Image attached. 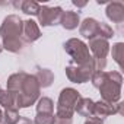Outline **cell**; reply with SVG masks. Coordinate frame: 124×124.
<instances>
[{
	"mask_svg": "<svg viewBox=\"0 0 124 124\" xmlns=\"http://www.w3.org/2000/svg\"><path fill=\"white\" fill-rule=\"evenodd\" d=\"M0 91H2V88H0Z\"/></svg>",
	"mask_w": 124,
	"mask_h": 124,
	"instance_id": "30",
	"label": "cell"
},
{
	"mask_svg": "<svg viewBox=\"0 0 124 124\" xmlns=\"http://www.w3.org/2000/svg\"><path fill=\"white\" fill-rule=\"evenodd\" d=\"M99 23L96 19L93 18H86L80 25H79V32L83 38H88V39H92L95 37L99 35Z\"/></svg>",
	"mask_w": 124,
	"mask_h": 124,
	"instance_id": "11",
	"label": "cell"
},
{
	"mask_svg": "<svg viewBox=\"0 0 124 124\" xmlns=\"http://www.w3.org/2000/svg\"><path fill=\"white\" fill-rule=\"evenodd\" d=\"M60 25L63 26L64 29H67V31L76 29V28L80 25L79 13H76V12H73V10H66V12H63L61 19H60Z\"/></svg>",
	"mask_w": 124,
	"mask_h": 124,
	"instance_id": "13",
	"label": "cell"
},
{
	"mask_svg": "<svg viewBox=\"0 0 124 124\" xmlns=\"http://www.w3.org/2000/svg\"><path fill=\"white\" fill-rule=\"evenodd\" d=\"M104 79H105V70H98V72H95V73L92 75L91 82H92V85H93L95 88H99V86L102 85Z\"/></svg>",
	"mask_w": 124,
	"mask_h": 124,
	"instance_id": "23",
	"label": "cell"
},
{
	"mask_svg": "<svg viewBox=\"0 0 124 124\" xmlns=\"http://www.w3.org/2000/svg\"><path fill=\"white\" fill-rule=\"evenodd\" d=\"M21 37L25 42H35L39 37H41V29L38 26V23L32 19L28 21H22V32Z\"/></svg>",
	"mask_w": 124,
	"mask_h": 124,
	"instance_id": "10",
	"label": "cell"
},
{
	"mask_svg": "<svg viewBox=\"0 0 124 124\" xmlns=\"http://www.w3.org/2000/svg\"><path fill=\"white\" fill-rule=\"evenodd\" d=\"M37 112H54V102L51 98L48 96H42L38 99V104H37Z\"/></svg>",
	"mask_w": 124,
	"mask_h": 124,
	"instance_id": "17",
	"label": "cell"
},
{
	"mask_svg": "<svg viewBox=\"0 0 124 124\" xmlns=\"http://www.w3.org/2000/svg\"><path fill=\"white\" fill-rule=\"evenodd\" d=\"M63 9L60 6L55 8H48V6H41L38 10V23L42 26H53V25H58L61 15H63Z\"/></svg>",
	"mask_w": 124,
	"mask_h": 124,
	"instance_id": "8",
	"label": "cell"
},
{
	"mask_svg": "<svg viewBox=\"0 0 124 124\" xmlns=\"http://www.w3.org/2000/svg\"><path fill=\"white\" fill-rule=\"evenodd\" d=\"M13 6L16 8V9H21L23 13H26V15H38V10H39V8H41V5L39 3H37V2H31V0H22V2H15L13 3Z\"/></svg>",
	"mask_w": 124,
	"mask_h": 124,
	"instance_id": "16",
	"label": "cell"
},
{
	"mask_svg": "<svg viewBox=\"0 0 124 124\" xmlns=\"http://www.w3.org/2000/svg\"><path fill=\"white\" fill-rule=\"evenodd\" d=\"M73 5L78 6V8H83V6H86V2H78V0H73Z\"/></svg>",
	"mask_w": 124,
	"mask_h": 124,
	"instance_id": "26",
	"label": "cell"
},
{
	"mask_svg": "<svg viewBox=\"0 0 124 124\" xmlns=\"http://www.w3.org/2000/svg\"><path fill=\"white\" fill-rule=\"evenodd\" d=\"M21 115L18 108H6V111L3 112V123L5 124H16L19 121Z\"/></svg>",
	"mask_w": 124,
	"mask_h": 124,
	"instance_id": "19",
	"label": "cell"
},
{
	"mask_svg": "<svg viewBox=\"0 0 124 124\" xmlns=\"http://www.w3.org/2000/svg\"><path fill=\"white\" fill-rule=\"evenodd\" d=\"M35 79L39 85V88H48L53 82H54V73L50 69H42V67H37L35 72Z\"/></svg>",
	"mask_w": 124,
	"mask_h": 124,
	"instance_id": "15",
	"label": "cell"
},
{
	"mask_svg": "<svg viewBox=\"0 0 124 124\" xmlns=\"http://www.w3.org/2000/svg\"><path fill=\"white\" fill-rule=\"evenodd\" d=\"M109 42L108 39H104V38H99V37H95L92 39H89V44H88V48L89 51L92 53V58L96 64V72L98 70H104L105 66H107V55L109 53Z\"/></svg>",
	"mask_w": 124,
	"mask_h": 124,
	"instance_id": "7",
	"label": "cell"
},
{
	"mask_svg": "<svg viewBox=\"0 0 124 124\" xmlns=\"http://www.w3.org/2000/svg\"><path fill=\"white\" fill-rule=\"evenodd\" d=\"M63 47H64L66 53L72 57V63H75V64H85L92 60V55H91L88 45L78 38L67 39Z\"/></svg>",
	"mask_w": 124,
	"mask_h": 124,
	"instance_id": "5",
	"label": "cell"
},
{
	"mask_svg": "<svg viewBox=\"0 0 124 124\" xmlns=\"http://www.w3.org/2000/svg\"><path fill=\"white\" fill-rule=\"evenodd\" d=\"M3 51V47H2V44H0V53H2Z\"/></svg>",
	"mask_w": 124,
	"mask_h": 124,
	"instance_id": "28",
	"label": "cell"
},
{
	"mask_svg": "<svg viewBox=\"0 0 124 124\" xmlns=\"http://www.w3.org/2000/svg\"><path fill=\"white\" fill-rule=\"evenodd\" d=\"M98 37H99V38H104V39H109V38L114 37V31H112V28H111L108 23L101 22V23H99V35H98Z\"/></svg>",
	"mask_w": 124,
	"mask_h": 124,
	"instance_id": "22",
	"label": "cell"
},
{
	"mask_svg": "<svg viewBox=\"0 0 124 124\" xmlns=\"http://www.w3.org/2000/svg\"><path fill=\"white\" fill-rule=\"evenodd\" d=\"M8 91L13 96L15 108H28L39 99L41 88L34 75L25 72L13 73L8 79Z\"/></svg>",
	"mask_w": 124,
	"mask_h": 124,
	"instance_id": "1",
	"label": "cell"
},
{
	"mask_svg": "<svg viewBox=\"0 0 124 124\" xmlns=\"http://www.w3.org/2000/svg\"><path fill=\"white\" fill-rule=\"evenodd\" d=\"M80 93L73 88H64L58 95L57 107H55V124H72L75 107L80 99Z\"/></svg>",
	"mask_w": 124,
	"mask_h": 124,
	"instance_id": "3",
	"label": "cell"
},
{
	"mask_svg": "<svg viewBox=\"0 0 124 124\" xmlns=\"http://www.w3.org/2000/svg\"><path fill=\"white\" fill-rule=\"evenodd\" d=\"M85 124H104V121L101 118H96V117H89L85 121Z\"/></svg>",
	"mask_w": 124,
	"mask_h": 124,
	"instance_id": "24",
	"label": "cell"
},
{
	"mask_svg": "<svg viewBox=\"0 0 124 124\" xmlns=\"http://www.w3.org/2000/svg\"><path fill=\"white\" fill-rule=\"evenodd\" d=\"M0 120H3V112H2V109H0Z\"/></svg>",
	"mask_w": 124,
	"mask_h": 124,
	"instance_id": "27",
	"label": "cell"
},
{
	"mask_svg": "<svg viewBox=\"0 0 124 124\" xmlns=\"http://www.w3.org/2000/svg\"><path fill=\"white\" fill-rule=\"evenodd\" d=\"M93 104H95V102H93L91 98H80V99L78 101L76 107H75V111H76L79 115L86 117V118L93 117Z\"/></svg>",
	"mask_w": 124,
	"mask_h": 124,
	"instance_id": "14",
	"label": "cell"
},
{
	"mask_svg": "<svg viewBox=\"0 0 124 124\" xmlns=\"http://www.w3.org/2000/svg\"><path fill=\"white\" fill-rule=\"evenodd\" d=\"M22 32V19L18 15H9L3 19L0 26V37H2V47L10 53H19L23 47V41L21 39Z\"/></svg>",
	"mask_w": 124,
	"mask_h": 124,
	"instance_id": "2",
	"label": "cell"
},
{
	"mask_svg": "<svg viewBox=\"0 0 124 124\" xmlns=\"http://www.w3.org/2000/svg\"><path fill=\"white\" fill-rule=\"evenodd\" d=\"M34 124H55L54 112H37V117L34 120Z\"/></svg>",
	"mask_w": 124,
	"mask_h": 124,
	"instance_id": "20",
	"label": "cell"
},
{
	"mask_svg": "<svg viewBox=\"0 0 124 124\" xmlns=\"http://www.w3.org/2000/svg\"><path fill=\"white\" fill-rule=\"evenodd\" d=\"M107 18L112 21L114 23H123L124 22V5L121 2H111L107 5Z\"/></svg>",
	"mask_w": 124,
	"mask_h": 124,
	"instance_id": "12",
	"label": "cell"
},
{
	"mask_svg": "<svg viewBox=\"0 0 124 124\" xmlns=\"http://www.w3.org/2000/svg\"><path fill=\"white\" fill-rule=\"evenodd\" d=\"M16 124H34V121L29 120V118H26V117H21L19 121H18Z\"/></svg>",
	"mask_w": 124,
	"mask_h": 124,
	"instance_id": "25",
	"label": "cell"
},
{
	"mask_svg": "<svg viewBox=\"0 0 124 124\" xmlns=\"http://www.w3.org/2000/svg\"><path fill=\"white\" fill-rule=\"evenodd\" d=\"M95 72H96V64H95L93 58L91 61H88V63H85V64L70 63L66 67V76L73 83H85V82H88Z\"/></svg>",
	"mask_w": 124,
	"mask_h": 124,
	"instance_id": "6",
	"label": "cell"
},
{
	"mask_svg": "<svg viewBox=\"0 0 124 124\" xmlns=\"http://www.w3.org/2000/svg\"><path fill=\"white\" fill-rule=\"evenodd\" d=\"M111 54H112V58L114 61L118 64L120 69H123V57H124V44L123 42H115L112 45V50H111Z\"/></svg>",
	"mask_w": 124,
	"mask_h": 124,
	"instance_id": "18",
	"label": "cell"
},
{
	"mask_svg": "<svg viewBox=\"0 0 124 124\" xmlns=\"http://www.w3.org/2000/svg\"><path fill=\"white\" fill-rule=\"evenodd\" d=\"M0 124H5V123H3V120H0Z\"/></svg>",
	"mask_w": 124,
	"mask_h": 124,
	"instance_id": "29",
	"label": "cell"
},
{
	"mask_svg": "<svg viewBox=\"0 0 124 124\" xmlns=\"http://www.w3.org/2000/svg\"><path fill=\"white\" fill-rule=\"evenodd\" d=\"M0 105H3L5 108H15L13 96H12V93L8 89L0 91Z\"/></svg>",
	"mask_w": 124,
	"mask_h": 124,
	"instance_id": "21",
	"label": "cell"
},
{
	"mask_svg": "<svg viewBox=\"0 0 124 124\" xmlns=\"http://www.w3.org/2000/svg\"><path fill=\"white\" fill-rule=\"evenodd\" d=\"M121 85H123V76L118 72H105V79L102 85L98 88L102 101L105 102H120L121 98Z\"/></svg>",
	"mask_w": 124,
	"mask_h": 124,
	"instance_id": "4",
	"label": "cell"
},
{
	"mask_svg": "<svg viewBox=\"0 0 124 124\" xmlns=\"http://www.w3.org/2000/svg\"><path fill=\"white\" fill-rule=\"evenodd\" d=\"M123 112V102H105V101H98L93 104V117L104 120L105 117L114 115V114H121Z\"/></svg>",
	"mask_w": 124,
	"mask_h": 124,
	"instance_id": "9",
	"label": "cell"
}]
</instances>
